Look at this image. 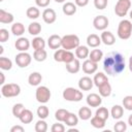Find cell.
Returning <instances> with one entry per match:
<instances>
[{
	"label": "cell",
	"instance_id": "obj_1",
	"mask_svg": "<svg viewBox=\"0 0 132 132\" xmlns=\"http://www.w3.org/2000/svg\"><path fill=\"white\" fill-rule=\"evenodd\" d=\"M125 58L119 52H110L106 55L103 61L104 71L111 76L119 75L125 70Z\"/></svg>",
	"mask_w": 132,
	"mask_h": 132
},
{
	"label": "cell",
	"instance_id": "obj_2",
	"mask_svg": "<svg viewBox=\"0 0 132 132\" xmlns=\"http://www.w3.org/2000/svg\"><path fill=\"white\" fill-rule=\"evenodd\" d=\"M117 33L121 39H129L132 34V23L129 20H122L119 23Z\"/></svg>",
	"mask_w": 132,
	"mask_h": 132
},
{
	"label": "cell",
	"instance_id": "obj_3",
	"mask_svg": "<svg viewBox=\"0 0 132 132\" xmlns=\"http://www.w3.org/2000/svg\"><path fill=\"white\" fill-rule=\"evenodd\" d=\"M79 45V38L74 34H67L62 37V47L64 50H73Z\"/></svg>",
	"mask_w": 132,
	"mask_h": 132
},
{
	"label": "cell",
	"instance_id": "obj_4",
	"mask_svg": "<svg viewBox=\"0 0 132 132\" xmlns=\"http://www.w3.org/2000/svg\"><path fill=\"white\" fill-rule=\"evenodd\" d=\"M82 92H80L77 89L74 88H66L63 91V98L66 101H71V102H78L82 99Z\"/></svg>",
	"mask_w": 132,
	"mask_h": 132
},
{
	"label": "cell",
	"instance_id": "obj_5",
	"mask_svg": "<svg viewBox=\"0 0 132 132\" xmlns=\"http://www.w3.org/2000/svg\"><path fill=\"white\" fill-rule=\"evenodd\" d=\"M21 93V88L18 84H6L3 85L1 88V94L3 97L10 98V97H16Z\"/></svg>",
	"mask_w": 132,
	"mask_h": 132
},
{
	"label": "cell",
	"instance_id": "obj_6",
	"mask_svg": "<svg viewBox=\"0 0 132 132\" xmlns=\"http://www.w3.org/2000/svg\"><path fill=\"white\" fill-rule=\"evenodd\" d=\"M54 59L56 62H64L65 64L71 62L72 60H74V55L73 53H71L68 50H57L54 54Z\"/></svg>",
	"mask_w": 132,
	"mask_h": 132
},
{
	"label": "cell",
	"instance_id": "obj_7",
	"mask_svg": "<svg viewBox=\"0 0 132 132\" xmlns=\"http://www.w3.org/2000/svg\"><path fill=\"white\" fill-rule=\"evenodd\" d=\"M131 6L130 0H118L116 6H114V12L118 16H126Z\"/></svg>",
	"mask_w": 132,
	"mask_h": 132
},
{
	"label": "cell",
	"instance_id": "obj_8",
	"mask_svg": "<svg viewBox=\"0 0 132 132\" xmlns=\"http://www.w3.org/2000/svg\"><path fill=\"white\" fill-rule=\"evenodd\" d=\"M51 91L47 87L45 86H40L36 89V93H35V97L36 100L40 103H46L50 101L51 99Z\"/></svg>",
	"mask_w": 132,
	"mask_h": 132
},
{
	"label": "cell",
	"instance_id": "obj_9",
	"mask_svg": "<svg viewBox=\"0 0 132 132\" xmlns=\"http://www.w3.org/2000/svg\"><path fill=\"white\" fill-rule=\"evenodd\" d=\"M31 61H32V58H31L30 54H28L27 52H20L15 56V63L21 68H25V67L29 66Z\"/></svg>",
	"mask_w": 132,
	"mask_h": 132
},
{
	"label": "cell",
	"instance_id": "obj_10",
	"mask_svg": "<svg viewBox=\"0 0 132 132\" xmlns=\"http://www.w3.org/2000/svg\"><path fill=\"white\" fill-rule=\"evenodd\" d=\"M108 23H109L108 19H107L106 16H104V15H97V16L94 19V21H93L94 27H95L97 30H100V31H104V30L107 28Z\"/></svg>",
	"mask_w": 132,
	"mask_h": 132
},
{
	"label": "cell",
	"instance_id": "obj_11",
	"mask_svg": "<svg viewBox=\"0 0 132 132\" xmlns=\"http://www.w3.org/2000/svg\"><path fill=\"white\" fill-rule=\"evenodd\" d=\"M94 86V81L89 76H82L78 80V88L81 91H90Z\"/></svg>",
	"mask_w": 132,
	"mask_h": 132
},
{
	"label": "cell",
	"instance_id": "obj_12",
	"mask_svg": "<svg viewBox=\"0 0 132 132\" xmlns=\"http://www.w3.org/2000/svg\"><path fill=\"white\" fill-rule=\"evenodd\" d=\"M87 104L91 107H98L101 105L102 103V99L101 96L96 94V93H91L87 96Z\"/></svg>",
	"mask_w": 132,
	"mask_h": 132
},
{
	"label": "cell",
	"instance_id": "obj_13",
	"mask_svg": "<svg viewBox=\"0 0 132 132\" xmlns=\"http://www.w3.org/2000/svg\"><path fill=\"white\" fill-rule=\"evenodd\" d=\"M56 19H57V14H56V11L52 8H45L42 12V20L44 21V23L46 24H53L56 22Z\"/></svg>",
	"mask_w": 132,
	"mask_h": 132
},
{
	"label": "cell",
	"instance_id": "obj_14",
	"mask_svg": "<svg viewBox=\"0 0 132 132\" xmlns=\"http://www.w3.org/2000/svg\"><path fill=\"white\" fill-rule=\"evenodd\" d=\"M97 69H98V64L96 62L91 61L90 59L86 60L82 63V71L87 74H93L97 71Z\"/></svg>",
	"mask_w": 132,
	"mask_h": 132
},
{
	"label": "cell",
	"instance_id": "obj_15",
	"mask_svg": "<svg viewBox=\"0 0 132 132\" xmlns=\"http://www.w3.org/2000/svg\"><path fill=\"white\" fill-rule=\"evenodd\" d=\"M47 45L52 50H58L60 46H62V37L57 34L51 35L47 39Z\"/></svg>",
	"mask_w": 132,
	"mask_h": 132
},
{
	"label": "cell",
	"instance_id": "obj_16",
	"mask_svg": "<svg viewBox=\"0 0 132 132\" xmlns=\"http://www.w3.org/2000/svg\"><path fill=\"white\" fill-rule=\"evenodd\" d=\"M14 46L20 52H27L30 47V41L26 37H20V38L16 39V41L14 43Z\"/></svg>",
	"mask_w": 132,
	"mask_h": 132
},
{
	"label": "cell",
	"instance_id": "obj_17",
	"mask_svg": "<svg viewBox=\"0 0 132 132\" xmlns=\"http://www.w3.org/2000/svg\"><path fill=\"white\" fill-rule=\"evenodd\" d=\"M100 38H101V41H102L105 45H112V44H114V42H116V38H114L113 34H112L111 32H109V31H105V30H104V31L101 33Z\"/></svg>",
	"mask_w": 132,
	"mask_h": 132
},
{
	"label": "cell",
	"instance_id": "obj_18",
	"mask_svg": "<svg viewBox=\"0 0 132 132\" xmlns=\"http://www.w3.org/2000/svg\"><path fill=\"white\" fill-rule=\"evenodd\" d=\"M79 69H80V63H79L78 59H74L71 62L66 64V70L69 73H72V74L77 73L79 71Z\"/></svg>",
	"mask_w": 132,
	"mask_h": 132
},
{
	"label": "cell",
	"instance_id": "obj_19",
	"mask_svg": "<svg viewBox=\"0 0 132 132\" xmlns=\"http://www.w3.org/2000/svg\"><path fill=\"white\" fill-rule=\"evenodd\" d=\"M101 43V38L97 34H90L87 37V44L90 47H97Z\"/></svg>",
	"mask_w": 132,
	"mask_h": 132
},
{
	"label": "cell",
	"instance_id": "obj_20",
	"mask_svg": "<svg viewBox=\"0 0 132 132\" xmlns=\"http://www.w3.org/2000/svg\"><path fill=\"white\" fill-rule=\"evenodd\" d=\"M89 55H90V51L88 46L78 45L75 48V56L77 57V59H86L87 57H89Z\"/></svg>",
	"mask_w": 132,
	"mask_h": 132
},
{
	"label": "cell",
	"instance_id": "obj_21",
	"mask_svg": "<svg viewBox=\"0 0 132 132\" xmlns=\"http://www.w3.org/2000/svg\"><path fill=\"white\" fill-rule=\"evenodd\" d=\"M42 80V75L39 72H32L28 77V82L30 86H38Z\"/></svg>",
	"mask_w": 132,
	"mask_h": 132
},
{
	"label": "cell",
	"instance_id": "obj_22",
	"mask_svg": "<svg viewBox=\"0 0 132 132\" xmlns=\"http://www.w3.org/2000/svg\"><path fill=\"white\" fill-rule=\"evenodd\" d=\"M63 12L66 15H73L76 12V4L72 2H66L63 5Z\"/></svg>",
	"mask_w": 132,
	"mask_h": 132
},
{
	"label": "cell",
	"instance_id": "obj_23",
	"mask_svg": "<svg viewBox=\"0 0 132 132\" xmlns=\"http://www.w3.org/2000/svg\"><path fill=\"white\" fill-rule=\"evenodd\" d=\"M93 81H94V85L96 87H100L101 85H103L105 82H108V78L103 72H98V73L95 74V76L93 78Z\"/></svg>",
	"mask_w": 132,
	"mask_h": 132
},
{
	"label": "cell",
	"instance_id": "obj_24",
	"mask_svg": "<svg viewBox=\"0 0 132 132\" xmlns=\"http://www.w3.org/2000/svg\"><path fill=\"white\" fill-rule=\"evenodd\" d=\"M110 114L112 117V119L114 120H120L123 114H124V107L121 106V105H113L111 107V110H110Z\"/></svg>",
	"mask_w": 132,
	"mask_h": 132
},
{
	"label": "cell",
	"instance_id": "obj_25",
	"mask_svg": "<svg viewBox=\"0 0 132 132\" xmlns=\"http://www.w3.org/2000/svg\"><path fill=\"white\" fill-rule=\"evenodd\" d=\"M19 119L23 124H29L33 121V112L30 109L25 108V110L22 112V114L20 116Z\"/></svg>",
	"mask_w": 132,
	"mask_h": 132
},
{
	"label": "cell",
	"instance_id": "obj_26",
	"mask_svg": "<svg viewBox=\"0 0 132 132\" xmlns=\"http://www.w3.org/2000/svg\"><path fill=\"white\" fill-rule=\"evenodd\" d=\"M64 123L66 124V126L74 127V126H76L78 124V117L75 113L68 112V114L66 116V119L64 120Z\"/></svg>",
	"mask_w": 132,
	"mask_h": 132
},
{
	"label": "cell",
	"instance_id": "obj_27",
	"mask_svg": "<svg viewBox=\"0 0 132 132\" xmlns=\"http://www.w3.org/2000/svg\"><path fill=\"white\" fill-rule=\"evenodd\" d=\"M13 15L10 12L5 11L4 9H0V23L2 24H10L13 22Z\"/></svg>",
	"mask_w": 132,
	"mask_h": 132
},
{
	"label": "cell",
	"instance_id": "obj_28",
	"mask_svg": "<svg viewBox=\"0 0 132 132\" xmlns=\"http://www.w3.org/2000/svg\"><path fill=\"white\" fill-rule=\"evenodd\" d=\"M31 45H32V47L34 50H44V47H45V41H44V39L42 37L36 36L31 41Z\"/></svg>",
	"mask_w": 132,
	"mask_h": 132
},
{
	"label": "cell",
	"instance_id": "obj_29",
	"mask_svg": "<svg viewBox=\"0 0 132 132\" xmlns=\"http://www.w3.org/2000/svg\"><path fill=\"white\" fill-rule=\"evenodd\" d=\"M98 90H99V95L101 97H108L111 94V86L109 85V82H105L101 85L100 87H98Z\"/></svg>",
	"mask_w": 132,
	"mask_h": 132
},
{
	"label": "cell",
	"instance_id": "obj_30",
	"mask_svg": "<svg viewBox=\"0 0 132 132\" xmlns=\"http://www.w3.org/2000/svg\"><path fill=\"white\" fill-rule=\"evenodd\" d=\"M78 117H79V119H81L82 121H87V120L91 119V117H92V111H91V109H90L89 107L82 106V107H80L79 110H78Z\"/></svg>",
	"mask_w": 132,
	"mask_h": 132
},
{
	"label": "cell",
	"instance_id": "obj_31",
	"mask_svg": "<svg viewBox=\"0 0 132 132\" xmlns=\"http://www.w3.org/2000/svg\"><path fill=\"white\" fill-rule=\"evenodd\" d=\"M11 32L15 36H22L25 33V27L22 23H14L11 26Z\"/></svg>",
	"mask_w": 132,
	"mask_h": 132
},
{
	"label": "cell",
	"instance_id": "obj_32",
	"mask_svg": "<svg viewBox=\"0 0 132 132\" xmlns=\"http://www.w3.org/2000/svg\"><path fill=\"white\" fill-rule=\"evenodd\" d=\"M89 58H90V60H91V61L98 63V62L103 58V53H102V51H101V50L95 48V50H93V51H91V52H90Z\"/></svg>",
	"mask_w": 132,
	"mask_h": 132
},
{
	"label": "cell",
	"instance_id": "obj_33",
	"mask_svg": "<svg viewBox=\"0 0 132 132\" xmlns=\"http://www.w3.org/2000/svg\"><path fill=\"white\" fill-rule=\"evenodd\" d=\"M33 58L37 62H43L47 58V53L45 50H35L33 54Z\"/></svg>",
	"mask_w": 132,
	"mask_h": 132
},
{
	"label": "cell",
	"instance_id": "obj_34",
	"mask_svg": "<svg viewBox=\"0 0 132 132\" xmlns=\"http://www.w3.org/2000/svg\"><path fill=\"white\" fill-rule=\"evenodd\" d=\"M40 31H41V25L39 23H37V22L31 23L29 25V27H28V32L31 35L36 36V35H38L40 33Z\"/></svg>",
	"mask_w": 132,
	"mask_h": 132
},
{
	"label": "cell",
	"instance_id": "obj_35",
	"mask_svg": "<svg viewBox=\"0 0 132 132\" xmlns=\"http://www.w3.org/2000/svg\"><path fill=\"white\" fill-rule=\"evenodd\" d=\"M91 125L94 128L97 129H102L105 126V120L99 118L98 116H94L93 118H91Z\"/></svg>",
	"mask_w": 132,
	"mask_h": 132
},
{
	"label": "cell",
	"instance_id": "obj_36",
	"mask_svg": "<svg viewBox=\"0 0 132 132\" xmlns=\"http://www.w3.org/2000/svg\"><path fill=\"white\" fill-rule=\"evenodd\" d=\"M26 14H27V16H28L29 19H31V20H36L37 18H39L40 11H39V9H38L37 7L31 6V7H29V8L27 9Z\"/></svg>",
	"mask_w": 132,
	"mask_h": 132
},
{
	"label": "cell",
	"instance_id": "obj_37",
	"mask_svg": "<svg viewBox=\"0 0 132 132\" xmlns=\"http://www.w3.org/2000/svg\"><path fill=\"white\" fill-rule=\"evenodd\" d=\"M12 67V62L6 57H0V68L2 70H10Z\"/></svg>",
	"mask_w": 132,
	"mask_h": 132
},
{
	"label": "cell",
	"instance_id": "obj_38",
	"mask_svg": "<svg viewBox=\"0 0 132 132\" xmlns=\"http://www.w3.org/2000/svg\"><path fill=\"white\" fill-rule=\"evenodd\" d=\"M48 113H50L48 107L45 106V105H41V106H39V107L37 108V116H38L40 119H42V120L46 119V118L48 117Z\"/></svg>",
	"mask_w": 132,
	"mask_h": 132
},
{
	"label": "cell",
	"instance_id": "obj_39",
	"mask_svg": "<svg viewBox=\"0 0 132 132\" xmlns=\"http://www.w3.org/2000/svg\"><path fill=\"white\" fill-rule=\"evenodd\" d=\"M68 110L66 109H63V108H60L58 109L56 112H55V118L58 122H64V120L66 119V116L68 114Z\"/></svg>",
	"mask_w": 132,
	"mask_h": 132
},
{
	"label": "cell",
	"instance_id": "obj_40",
	"mask_svg": "<svg viewBox=\"0 0 132 132\" xmlns=\"http://www.w3.org/2000/svg\"><path fill=\"white\" fill-rule=\"evenodd\" d=\"M47 130V124L44 120L40 119L35 124V131L36 132H45Z\"/></svg>",
	"mask_w": 132,
	"mask_h": 132
},
{
	"label": "cell",
	"instance_id": "obj_41",
	"mask_svg": "<svg viewBox=\"0 0 132 132\" xmlns=\"http://www.w3.org/2000/svg\"><path fill=\"white\" fill-rule=\"evenodd\" d=\"M25 110V106L24 104L22 103H16L13 105L12 107V114L15 117V118H20V116L22 114V112Z\"/></svg>",
	"mask_w": 132,
	"mask_h": 132
},
{
	"label": "cell",
	"instance_id": "obj_42",
	"mask_svg": "<svg viewBox=\"0 0 132 132\" xmlns=\"http://www.w3.org/2000/svg\"><path fill=\"white\" fill-rule=\"evenodd\" d=\"M96 116H98L99 118H101V119L106 121L108 119V117H109V111L107 110L106 107H99L96 110Z\"/></svg>",
	"mask_w": 132,
	"mask_h": 132
},
{
	"label": "cell",
	"instance_id": "obj_43",
	"mask_svg": "<svg viewBox=\"0 0 132 132\" xmlns=\"http://www.w3.org/2000/svg\"><path fill=\"white\" fill-rule=\"evenodd\" d=\"M113 129L116 132H125L127 130V124L124 121H118L114 124Z\"/></svg>",
	"mask_w": 132,
	"mask_h": 132
},
{
	"label": "cell",
	"instance_id": "obj_44",
	"mask_svg": "<svg viewBox=\"0 0 132 132\" xmlns=\"http://www.w3.org/2000/svg\"><path fill=\"white\" fill-rule=\"evenodd\" d=\"M123 107L127 110H132V96H125L123 99Z\"/></svg>",
	"mask_w": 132,
	"mask_h": 132
},
{
	"label": "cell",
	"instance_id": "obj_45",
	"mask_svg": "<svg viewBox=\"0 0 132 132\" xmlns=\"http://www.w3.org/2000/svg\"><path fill=\"white\" fill-rule=\"evenodd\" d=\"M94 6L97 9H104L107 6V0H94Z\"/></svg>",
	"mask_w": 132,
	"mask_h": 132
},
{
	"label": "cell",
	"instance_id": "obj_46",
	"mask_svg": "<svg viewBox=\"0 0 132 132\" xmlns=\"http://www.w3.org/2000/svg\"><path fill=\"white\" fill-rule=\"evenodd\" d=\"M9 38V33H8V30L2 28L0 29V42H5L7 41Z\"/></svg>",
	"mask_w": 132,
	"mask_h": 132
},
{
	"label": "cell",
	"instance_id": "obj_47",
	"mask_svg": "<svg viewBox=\"0 0 132 132\" xmlns=\"http://www.w3.org/2000/svg\"><path fill=\"white\" fill-rule=\"evenodd\" d=\"M52 132H64L65 131V126L63 124H60V123H56L52 126L51 128Z\"/></svg>",
	"mask_w": 132,
	"mask_h": 132
},
{
	"label": "cell",
	"instance_id": "obj_48",
	"mask_svg": "<svg viewBox=\"0 0 132 132\" xmlns=\"http://www.w3.org/2000/svg\"><path fill=\"white\" fill-rule=\"evenodd\" d=\"M51 0H35V3L38 7H46L50 4Z\"/></svg>",
	"mask_w": 132,
	"mask_h": 132
},
{
	"label": "cell",
	"instance_id": "obj_49",
	"mask_svg": "<svg viewBox=\"0 0 132 132\" xmlns=\"http://www.w3.org/2000/svg\"><path fill=\"white\" fill-rule=\"evenodd\" d=\"M74 3L76 4V6H79V7H84V6L88 5V3H89V0H74Z\"/></svg>",
	"mask_w": 132,
	"mask_h": 132
},
{
	"label": "cell",
	"instance_id": "obj_50",
	"mask_svg": "<svg viewBox=\"0 0 132 132\" xmlns=\"http://www.w3.org/2000/svg\"><path fill=\"white\" fill-rule=\"evenodd\" d=\"M10 132H24V128L20 125H16L10 128Z\"/></svg>",
	"mask_w": 132,
	"mask_h": 132
},
{
	"label": "cell",
	"instance_id": "obj_51",
	"mask_svg": "<svg viewBox=\"0 0 132 132\" xmlns=\"http://www.w3.org/2000/svg\"><path fill=\"white\" fill-rule=\"evenodd\" d=\"M0 76H1V81H0V84H1V85H3V84H4V80H5V77H4V73L0 72Z\"/></svg>",
	"mask_w": 132,
	"mask_h": 132
},
{
	"label": "cell",
	"instance_id": "obj_52",
	"mask_svg": "<svg viewBox=\"0 0 132 132\" xmlns=\"http://www.w3.org/2000/svg\"><path fill=\"white\" fill-rule=\"evenodd\" d=\"M129 70L132 72V56H131L130 59H129Z\"/></svg>",
	"mask_w": 132,
	"mask_h": 132
},
{
	"label": "cell",
	"instance_id": "obj_53",
	"mask_svg": "<svg viewBox=\"0 0 132 132\" xmlns=\"http://www.w3.org/2000/svg\"><path fill=\"white\" fill-rule=\"evenodd\" d=\"M128 124L132 127V114H130V116H129V118H128Z\"/></svg>",
	"mask_w": 132,
	"mask_h": 132
},
{
	"label": "cell",
	"instance_id": "obj_54",
	"mask_svg": "<svg viewBox=\"0 0 132 132\" xmlns=\"http://www.w3.org/2000/svg\"><path fill=\"white\" fill-rule=\"evenodd\" d=\"M72 131H74V132H77L78 130H77V129H74V128H71V129H69V132H72Z\"/></svg>",
	"mask_w": 132,
	"mask_h": 132
},
{
	"label": "cell",
	"instance_id": "obj_55",
	"mask_svg": "<svg viewBox=\"0 0 132 132\" xmlns=\"http://www.w3.org/2000/svg\"><path fill=\"white\" fill-rule=\"evenodd\" d=\"M56 2H58V3H62V2H64L65 0H55Z\"/></svg>",
	"mask_w": 132,
	"mask_h": 132
},
{
	"label": "cell",
	"instance_id": "obj_56",
	"mask_svg": "<svg viewBox=\"0 0 132 132\" xmlns=\"http://www.w3.org/2000/svg\"><path fill=\"white\" fill-rule=\"evenodd\" d=\"M2 53H3V47L0 46V55H2Z\"/></svg>",
	"mask_w": 132,
	"mask_h": 132
},
{
	"label": "cell",
	"instance_id": "obj_57",
	"mask_svg": "<svg viewBox=\"0 0 132 132\" xmlns=\"http://www.w3.org/2000/svg\"><path fill=\"white\" fill-rule=\"evenodd\" d=\"M130 19H131V20H132V10H131V11H130Z\"/></svg>",
	"mask_w": 132,
	"mask_h": 132
},
{
	"label": "cell",
	"instance_id": "obj_58",
	"mask_svg": "<svg viewBox=\"0 0 132 132\" xmlns=\"http://www.w3.org/2000/svg\"><path fill=\"white\" fill-rule=\"evenodd\" d=\"M2 1H3V0H0V2H2Z\"/></svg>",
	"mask_w": 132,
	"mask_h": 132
}]
</instances>
